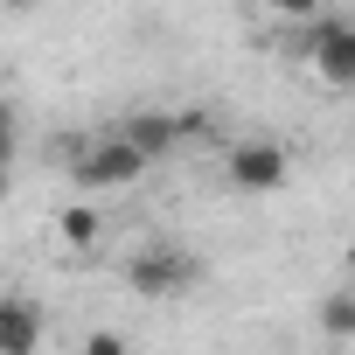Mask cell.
<instances>
[{
  "label": "cell",
  "mask_w": 355,
  "mask_h": 355,
  "mask_svg": "<svg viewBox=\"0 0 355 355\" xmlns=\"http://www.w3.org/2000/svg\"><path fill=\"white\" fill-rule=\"evenodd\" d=\"M139 174H146V153H139L125 132H105V139H91V146H77V153H70V182H77L84 196L132 189Z\"/></svg>",
  "instance_id": "cell-1"
},
{
  "label": "cell",
  "mask_w": 355,
  "mask_h": 355,
  "mask_svg": "<svg viewBox=\"0 0 355 355\" xmlns=\"http://www.w3.org/2000/svg\"><path fill=\"white\" fill-rule=\"evenodd\" d=\"M286 174H293V160L279 139H237L223 153V182L237 196H272V189H286Z\"/></svg>",
  "instance_id": "cell-2"
},
{
  "label": "cell",
  "mask_w": 355,
  "mask_h": 355,
  "mask_svg": "<svg viewBox=\"0 0 355 355\" xmlns=\"http://www.w3.org/2000/svg\"><path fill=\"white\" fill-rule=\"evenodd\" d=\"M306 63L320 70V84L355 91V21H348V15H320V21L306 28Z\"/></svg>",
  "instance_id": "cell-3"
},
{
  "label": "cell",
  "mask_w": 355,
  "mask_h": 355,
  "mask_svg": "<svg viewBox=\"0 0 355 355\" xmlns=\"http://www.w3.org/2000/svg\"><path fill=\"white\" fill-rule=\"evenodd\" d=\"M125 286L146 293V300H174V293H189V286H196V258H189V251H174V244H146V251L125 265Z\"/></svg>",
  "instance_id": "cell-4"
},
{
  "label": "cell",
  "mask_w": 355,
  "mask_h": 355,
  "mask_svg": "<svg viewBox=\"0 0 355 355\" xmlns=\"http://www.w3.org/2000/svg\"><path fill=\"white\" fill-rule=\"evenodd\" d=\"M42 348V306L28 293H0V355H35Z\"/></svg>",
  "instance_id": "cell-5"
},
{
  "label": "cell",
  "mask_w": 355,
  "mask_h": 355,
  "mask_svg": "<svg viewBox=\"0 0 355 355\" xmlns=\"http://www.w3.org/2000/svg\"><path fill=\"white\" fill-rule=\"evenodd\" d=\"M119 132H125V139H132L146 160H160V153H174V146L196 132V119H174V112H132Z\"/></svg>",
  "instance_id": "cell-6"
},
{
  "label": "cell",
  "mask_w": 355,
  "mask_h": 355,
  "mask_svg": "<svg viewBox=\"0 0 355 355\" xmlns=\"http://www.w3.org/2000/svg\"><path fill=\"white\" fill-rule=\"evenodd\" d=\"M56 230H63L70 251H91V244L105 237V216H98V202H70V209L56 216Z\"/></svg>",
  "instance_id": "cell-7"
},
{
  "label": "cell",
  "mask_w": 355,
  "mask_h": 355,
  "mask_svg": "<svg viewBox=\"0 0 355 355\" xmlns=\"http://www.w3.org/2000/svg\"><path fill=\"white\" fill-rule=\"evenodd\" d=\"M320 327H327L334 341H355V286H348V293H327V300H320Z\"/></svg>",
  "instance_id": "cell-8"
},
{
  "label": "cell",
  "mask_w": 355,
  "mask_h": 355,
  "mask_svg": "<svg viewBox=\"0 0 355 355\" xmlns=\"http://www.w3.org/2000/svg\"><path fill=\"white\" fill-rule=\"evenodd\" d=\"M272 15H286V21H320V0H265Z\"/></svg>",
  "instance_id": "cell-9"
},
{
  "label": "cell",
  "mask_w": 355,
  "mask_h": 355,
  "mask_svg": "<svg viewBox=\"0 0 355 355\" xmlns=\"http://www.w3.org/2000/svg\"><path fill=\"white\" fill-rule=\"evenodd\" d=\"M15 139H21V119H15V105H8V98H0V160L15 153Z\"/></svg>",
  "instance_id": "cell-10"
},
{
  "label": "cell",
  "mask_w": 355,
  "mask_h": 355,
  "mask_svg": "<svg viewBox=\"0 0 355 355\" xmlns=\"http://www.w3.org/2000/svg\"><path fill=\"white\" fill-rule=\"evenodd\" d=\"M84 355H125V341H119V334H112V327H98V334H91V341H84Z\"/></svg>",
  "instance_id": "cell-11"
},
{
  "label": "cell",
  "mask_w": 355,
  "mask_h": 355,
  "mask_svg": "<svg viewBox=\"0 0 355 355\" xmlns=\"http://www.w3.org/2000/svg\"><path fill=\"white\" fill-rule=\"evenodd\" d=\"M0 8H15V15H28V8H42V0H0Z\"/></svg>",
  "instance_id": "cell-12"
},
{
  "label": "cell",
  "mask_w": 355,
  "mask_h": 355,
  "mask_svg": "<svg viewBox=\"0 0 355 355\" xmlns=\"http://www.w3.org/2000/svg\"><path fill=\"white\" fill-rule=\"evenodd\" d=\"M348 286H355V244H348Z\"/></svg>",
  "instance_id": "cell-13"
}]
</instances>
